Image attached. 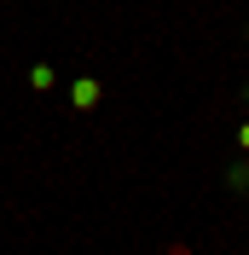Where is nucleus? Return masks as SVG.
<instances>
[{
	"label": "nucleus",
	"mask_w": 249,
	"mask_h": 255,
	"mask_svg": "<svg viewBox=\"0 0 249 255\" xmlns=\"http://www.w3.org/2000/svg\"><path fill=\"white\" fill-rule=\"evenodd\" d=\"M226 186H232V191H249V168H244V162H232V168H226Z\"/></svg>",
	"instance_id": "f257e3e1"
},
{
	"label": "nucleus",
	"mask_w": 249,
	"mask_h": 255,
	"mask_svg": "<svg viewBox=\"0 0 249 255\" xmlns=\"http://www.w3.org/2000/svg\"><path fill=\"white\" fill-rule=\"evenodd\" d=\"M244 151H249V128H244Z\"/></svg>",
	"instance_id": "f03ea898"
}]
</instances>
